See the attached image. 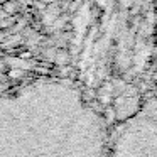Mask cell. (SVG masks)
Returning a JSON list of instances; mask_svg holds the SVG:
<instances>
[{"label": "cell", "instance_id": "1", "mask_svg": "<svg viewBox=\"0 0 157 157\" xmlns=\"http://www.w3.org/2000/svg\"><path fill=\"white\" fill-rule=\"evenodd\" d=\"M106 157H157V98L147 101L110 133Z\"/></svg>", "mask_w": 157, "mask_h": 157}]
</instances>
